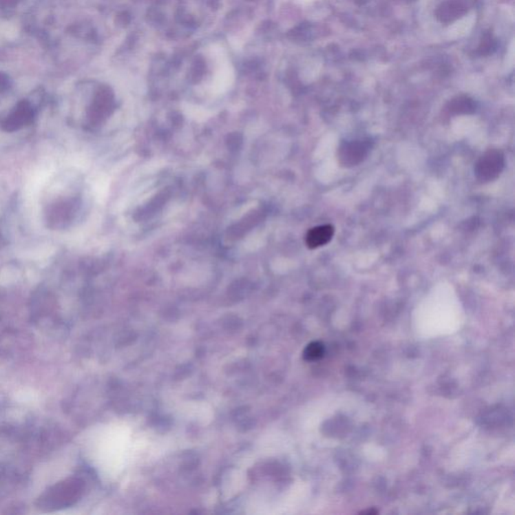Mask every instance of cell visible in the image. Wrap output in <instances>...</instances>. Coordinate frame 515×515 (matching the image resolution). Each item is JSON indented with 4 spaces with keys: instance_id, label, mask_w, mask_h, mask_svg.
<instances>
[{
    "instance_id": "cell-4",
    "label": "cell",
    "mask_w": 515,
    "mask_h": 515,
    "mask_svg": "<svg viewBox=\"0 0 515 515\" xmlns=\"http://www.w3.org/2000/svg\"><path fill=\"white\" fill-rule=\"evenodd\" d=\"M335 228L331 224H323L311 229L306 235V244L310 249L325 246L333 240Z\"/></svg>"
},
{
    "instance_id": "cell-5",
    "label": "cell",
    "mask_w": 515,
    "mask_h": 515,
    "mask_svg": "<svg viewBox=\"0 0 515 515\" xmlns=\"http://www.w3.org/2000/svg\"><path fill=\"white\" fill-rule=\"evenodd\" d=\"M30 120H32V114H30V111L26 108H23L21 110L17 111L14 114H12L4 122V130L8 131V132L19 130V128L28 124Z\"/></svg>"
},
{
    "instance_id": "cell-3",
    "label": "cell",
    "mask_w": 515,
    "mask_h": 515,
    "mask_svg": "<svg viewBox=\"0 0 515 515\" xmlns=\"http://www.w3.org/2000/svg\"><path fill=\"white\" fill-rule=\"evenodd\" d=\"M370 150V144L366 141L344 142L338 149V159L344 167H355L366 158Z\"/></svg>"
},
{
    "instance_id": "cell-1",
    "label": "cell",
    "mask_w": 515,
    "mask_h": 515,
    "mask_svg": "<svg viewBox=\"0 0 515 515\" xmlns=\"http://www.w3.org/2000/svg\"><path fill=\"white\" fill-rule=\"evenodd\" d=\"M82 482L76 478H67L58 482L45 490L39 496V508L47 510H58L73 505L80 498L82 493Z\"/></svg>"
},
{
    "instance_id": "cell-2",
    "label": "cell",
    "mask_w": 515,
    "mask_h": 515,
    "mask_svg": "<svg viewBox=\"0 0 515 515\" xmlns=\"http://www.w3.org/2000/svg\"><path fill=\"white\" fill-rule=\"evenodd\" d=\"M504 167V156L499 150H490L478 160L475 172L478 180L488 182L501 176Z\"/></svg>"
},
{
    "instance_id": "cell-6",
    "label": "cell",
    "mask_w": 515,
    "mask_h": 515,
    "mask_svg": "<svg viewBox=\"0 0 515 515\" xmlns=\"http://www.w3.org/2000/svg\"><path fill=\"white\" fill-rule=\"evenodd\" d=\"M324 355V346L320 342H312L304 351V359L307 361H316Z\"/></svg>"
}]
</instances>
